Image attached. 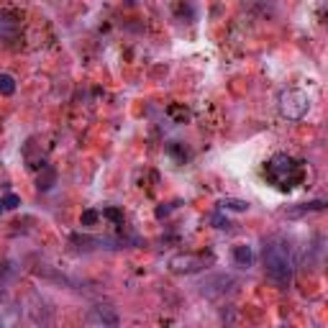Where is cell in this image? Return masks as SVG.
I'll use <instances>...</instances> for the list:
<instances>
[{"label":"cell","mask_w":328,"mask_h":328,"mask_svg":"<svg viewBox=\"0 0 328 328\" xmlns=\"http://www.w3.org/2000/svg\"><path fill=\"white\" fill-rule=\"evenodd\" d=\"M292 254L290 244L280 236H272L264 241V272L277 287H290L292 282Z\"/></svg>","instance_id":"6da1fadb"},{"label":"cell","mask_w":328,"mask_h":328,"mask_svg":"<svg viewBox=\"0 0 328 328\" xmlns=\"http://www.w3.org/2000/svg\"><path fill=\"white\" fill-rule=\"evenodd\" d=\"M264 177L277 190L290 192V190H295L300 182H303L305 172H303V164H300L297 159H292L290 154H274V156H269V162L264 164Z\"/></svg>","instance_id":"7a4b0ae2"},{"label":"cell","mask_w":328,"mask_h":328,"mask_svg":"<svg viewBox=\"0 0 328 328\" xmlns=\"http://www.w3.org/2000/svg\"><path fill=\"white\" fill-rule=\"evenodd\" d=\"M308 108H310V98L303 93V90L287 87L280 93V113L287 118V121H300V118H305Z\"/></svg>","instance_id":"3957f363"},{"label":"cell","mask_w":328,"mask_h":328,"mask_svg":"<svg viewBox=\"0 0 328 328\" xmlns=\"http://www.w3.org/2000/svg\"><path fill=\"white\" fill-rule=\"evenodd\" d=\"M169 267H172V272L192 274V272H200L205 267V259L198 256V254H177V256L169 259Z\"/></svg>","instance_id":"277c9868"},{"label":"cell","mask_w":328,"mask_h":328,"mask_svg":"<svg viewBox=\"0 0 328 328\" xmlns=\"http://www.w3.org/2000/svg\"><path fill=\"white\" fill-rule=\"evenodd\" d=\"M87 323H98V326H118V316L110 310V308H93L90 310V316H87Z\"/></svg>","instance_id":"5b68a950"},{"label":"cell","mask_w":328,"mask_h":328,"mask_svg":"<svg viewBox=\"0 0 328 328\" xmlns=\"http://www.w3.org/2000/svg\"><path fill=\"white\" fill-rule=\"evenodd\" d=\"M233 261H236V264H239V267L249 269V267H252V261H254V254H252V249H249V246H244V244L233 246Z\"/></svg>","instance_id":"8992f818"},{"label":"cell","mask_w":328,"mask_h":328,"mask_svg":"<svg viewBox=\"0 0 328 328\" xmlns=\"http://www.w3.org/2000/svg\"><path fill=\"white\" fill-rule=\"evenodd\" d=\"M223 211H239V213H246L249 211V203L246 200H233V198H226L220 203Z\"/></svg>","instance_id":"52a82bcc"},{"label":"cell","mask_w":328,"mask_h":328,"mask_svg":"<svg viewBox=\"0 0 328 328\" xmlns=\"http://www.w3.org/2000/svg\"><path fill=\"white\" fill-rule=\"evenodd\" d=\"M0 93H3V95H13V93H16V82H13L10 74H0Z\"/></svg>","instance_id":"ba28073f"},{"label":"cell","mask_w":328,"mask_h":328,"mask_svg":"<svg viewBox=\"0 0 328 328\" xmlns=\"http://www.w3.org/2000/svg\"><path fill=\"white\" fill-rule=\"evenodd\" d=\"M98 220H100V213H98V211H85V213H82V218H80V226L93 228Z\"/></svg>","instance_id":"9c48e42d"},{"label":"cell","mask_w":328,"mask_h":328,"mask_svg":"<svg viewBox=\"0 0 328 328\" xmlns=\"http://www.w3.org/2000/svg\"><path fill=\"white\" fill-rule=\"evenodd\" d=\"M103 216L106 218H110L115 226H123V213L118 211V208H106V211H103Z\"/></svg>","instance_id":"30bf717a"},{"label":"cell","mask_w":328,"mask_h":328,"mask_svg":"<svg viewBox=\"0 0 328 328\" xmlns=\"http://www.w3.org/2000/svg\"><path fill=\"white\" fill-rule=\"evenodd\" d=\"M3 208H8V211H13V208H18L21 205V200H18V195H13V192H8L5 198H3V203H0Z\"/></svg>","instance_id":"8fae6325"},{"label":"cell","mask_w":328,"mask_h":328,"mask_svg":"<svg viewBox=\"0 0 328 328\" xmlns=\"http://www.w3.org/2000/svg\"><path fill=\"white\" fill-rule=\"evenodd\" d=\"M169 115H177L180 121H187V118H190V113H187L185 108H177V106H172V108H169Z\"/></svg>","instance_id":"7c38bea8"},{"label":"cell","mask_w":328,"mask_h":328,"mask_svg":"<svg viewBox=\"0 0 328 328\" xmlns=\"http://www.w3.org/2000/svg\"><path fill=\"white\" fill-rule=\"evenodd\" d=\"M51 182H54V172H49L44 180L38 177V187H41V190H49V187H51Z\"/></svg>","instance_id":"4fadbf2b"},{"label":"cell","mask_w":328,"mask_h":328,"mask_svg":"<svg viewBox=\"0 0 328 328\" xmlns=\"http://www.w3.org/2000/svg\"><path fill=\"white\" fill-rule=\"evenodd\" d=\"M169 154H175L180 162H185V156H187L185 151H180V146H175V144H172V146H169Z\"/></svg>","instance_id":"5bb4252c"}]
</instances>
